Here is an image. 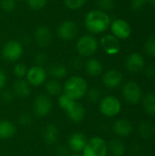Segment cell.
Returning <instances> with one entry per match:
<instances>
[{"mask_svg":"<svg viewBox=\"0 0 155 156\" xmlns=\"http://www.w3.org/2000/svg\"><path fill=\"white\" fill-rule=\"evenodd\" d=\"M0 43H1V37H0Z\"/></svg>","mask_w":155,"mask_h":156,"instance_id":"bcb514c9","label":"cell"},{"mask_svg":"<svg viewBox=\"0 0 155 156\" xmlns=\"http://www.w3.org/2000/svg\"><path fill=\"white\" fill-rule=\"evenodd\" d=\"M122 110V103L120 100L113 96L108 95L100 100V112L102 115L112 118L117 116Z\"/></svg>","mask_w":155,"mask_h":156,"instance_id":"52a82bcc","label":"cell"},{"mask_svg":"<svg viewBox=\"0 0 155 156\" xmlns=\"http://www.w3.org/2000/svg\"><path fill=\"white\" fill-rule=\"evenodd\" d=\"M122 92L124 100L132 105L139 103L143 99L142 88L136 81L133 80L125 82L122 86Z\"/></svg>","mask_w":155,"mask_h":156,"instance_id":"ba28073f","label":"cell"},{"mask_svg":"<svg viewBox=\"0 0 155 156\" xmlns=\"http://www.w3.org/2000/svg\"><path fill=\"white\" fill-rule=\"evenodd\" d=\"M52 101L47 94L37 95L33 102V112L38 117H46L52 111Z\"/></svg>","mask_w":155,"mask_h":156,"instance_id":"30bf717a","label":"cell"},{"mask_svg":"<svg viewBox=\"0 0 155 156\" xmlns=\"http://www.w3.org/2000/svg\"><path fill=\"white\" fill-rule=\"evenodd\" d=\"M123 80V75L117 69H109L102 74V84L108 89H115L119 87Z\"/></svg>","mask_w":155,"mask_h":156,"instance_id":"9a60e30c","label":"cell"},{"mask_svg":"<svg viewBox=\"0 0 155 156\" xmlns=\"http://www.w3.org/2000/svg\"><path fill=\"white\" fill-rule=\"evenodd\" d=\"M18 122L23 126H29L33 122V117L28 112H23L18 117Z\"/></svg>","mask_w":155,"mask_h":156,"instance_id":"e575fe53","label":"cell"},{"mask_svg":"<svg viewBox=\"0 0 155 156\" xmlns=\"http://www.w3.org/2000/svg\"><path fill=\"white\" fill-rule=\"evenodd\" d=\"M108 144L101 137H92L88 140L83 151L82 156H107Z\"/></svg>","mask_w":155,"mask_h":156,"instance_id":"8992f818","label":"cell"},{"mask_svg":"<svg viewBox=\"0 0 155 156\" xmlns=\"http://www.w3.org/2000/svg\"><path fill=\"white\" fill-rule=\"evenodd\" d=\"M24 54V48L20 41L11 39L5 42L2 48L1 55L4 60L7 62L17 61Z\"/></svg>","mask_w":155,"mask_h":156,"instance_id":"5b68a950","label":"cell"},{"mask_svg":"<svg viewBox=\"0 0 155 156\" xmlns=\"http://www.w3.org/2000/svg\"><path fill=\"white\" fill-rule=\"evenodd\" d=\"M27 67L23 62H17L13 68V74L17 79H24L27 72Z\"/></svg>","mask_w":155,"mask_h":156,"instance_id":"83f0119b","label":"cell"},{"mask_svg":"<svg viewBox=\"0 0 155 156\" xmlns=\"http://www.w3.org/2000/svg\"><path fill=\"white\" fill-rule=\"evenodd\" d=\"M0 156H2V155H0Z\"/></svg>","mask_w":155,"mask_h":156,"instance_id":"681fc988","label":"cell"},{"mask_svg":"<svg viewBox=\"0 0 155 156\" xmlns=\"http://www.w3.org/2000/svg\"><path fill=\"white\" fill-rule=\"evenodd\" d=\"M100 91L99 89L97 88H91V89H88L86 96L88 98V100L92 102V103H96L100 100Z\"/></svg>","mask_w":155,"mask_h":156,"instance_id":"4dcf8cb0","label":"cell"},{"mask_svg":"<svg viewBox=\"0 0 155 156\" xmlns=\"http://www.w3.org/2000/svg\"><path fill=\"white\" fill-rule=\"evenodd\" d=\"M14 93L13 91L9 90H3L1 92V100L3 101V102L5 103H10L13 100H14Z\"/></svg>","mask_w":155,"mask_h":156,"instance_id":"8d00e7d4","label":"cell"},{"mask_svg":"<svg viewBox=\"0 0 155 156\" xmlns=\"http://www.w3.org/2000/svg\"><path fill=\"white\" fill-rule=\"evenodd\" d=\"M96 5L98 6V9L104 11L106 13L113 10L115 7L114 0H97Z\"/></svg>","mask_w":155,"mask_h":156,"instance_id":"f546056e","label":"cell"},{"mask_svg":"<svg viewBox=\"0 0 155 156\" xmlns=\"http://www.w3.org/2000/svg\"><path fill=\"white\" fill-rule=\"evenodd\" d=\"M88 140L86 136L81 133H72L68 141V146L69 148L74 152V153H79L82 152Z\"/></svg>","mask_w":155,"mask_h":156,"instance_id":"ac0fdd59","label":"cell"},{"mask_svg":"<svg viewBox=\"0 0 155 156\" xmlns=\"http://www.w3.org/2000/svg\"><path fill=\"white\" fill-rule=\"evenodd\" d=\"M0 2H1V0H0Z\"/></svg>","mask_w":155,"mask_h":156,"instance_id":"c3c4849f","label":"cell"},{"mask_svg":"<svg viewBox=\"0 0 155 156\" xmlns=\"http://www.w3.org/2000/svg\"><path fill=\"white\" fill-rule=\"evenodd\" d=\"M144 67H145V59L140 53L132 52L126 58L125 68L130 73L132 74L139 73L144 69Z\"/></svg>","mask_w":155,"mask_h":156,"instance_id":"5bb4252c","label":"cell"},{"mask_svg":"<svg viewBox=\"0 0 155 156\" xmlns=\"http://www.w3.org/2000/svg\"><path fill=\"white\" fill-rule=\"evenodd\" d=\"M100 43L98 39L92 35H83L80 36L76 42V50L79 57L90 58L92 57L99 48Z\"/></svg>","mask_w":155,"mask_h":156,"instance_id":"277c9868","label":"cell"},{"mask_svg":"<svg viewBox=\"0 0 155 156\" xmlns=\"http://www.w3.org/2000/svg\"><path fill=\"white\" fill-rule=\"evenodd\" d=\"M111 22V19L109 14L100 9L90 10L84 18L86 29L93 35L102 34L107 31V29L110 28Z\"/></svg>","mask_w":155,"mask_h":156,"instance_id":"6da1fadb","label":"cell"},{"mask_svg":"<svg viewBox=\"0 0 155 156\" xmlns=\"http://www.w3.org/2000/svg\"><path fill=\"white\" fill-rule=\"evenodd\" d=\"M149 3H151L153 5H154L155 6V0H149Z\"/></svg>","mask_w":155,"mask_h":156,"instance_id":"ee69618b","label":"cell"},{"mask_svg":"<svg viewBox=\"0 0 155 156\" xmlns=\"http://www.w3.org/2000/svg\"><path fill=\"white\" fill-rule=\"evenodd\" d=\"M16 2H22V1H26V0H15Z\"/></svg>","mask_w":155,"mask_h":156,"instance_id":"f6af8a7d","label":"cell"},{"mask_svg":"<svg viewBox=\"0 0 155 156\" xmlns=\"http://www.w3.org/2000/svg\"><path fill=\"white\" fill-rule=\"evenodd\" d=\"M100 46L103 49V51L110 56L117 55L122 48V45L120 40L115 37L111 34H108L103 36L100 40Z\"/></svg>","mask_w":155,"mask_h":156,"instance_id":"4fadbf2b","label":"cell"},{"mask_svg":"<svg viewBox=\"0 0 155 156\" xmlns=\"http://www.w3.org/2000/svg\"><path fill=\"white\" fill-rule=\"evenodd\" d=\"M13 93L18 98L26 99L31 94L30 85L26 80L17 79L13 84Z\"/></svg>","mask_w":155,"mask_h":156,"instance_id":"ffe728a7","label":"cell"},{"mask_svg":"<svg viewBox=\"0 0 155 156\" xmlns=\"http://www.w3.org/2000/svg\"><path fill=\"white\" fill-rule=\"evenodd\" d=\"M45 90L50 96H58L62 91V86L58 80L51 79L45 82Z\"/></svg>","mask_w":155,"mask_h":156,"instance_id":"4316f807","label":"cell"},{"mask_svg":"<svg viewBox=\"0 0 155 156\" xmlns=\"http://www.w3.org/2000/svg\"><path fill=\"white\" fill-rule=\"evenodd\" d=\"M6 80H7V77H6L5 72L2 69H0V90H4L6 84Z\"/></svg>","mask_w":155,"mask_h":156,"instance_id":"60d3db41","label":"cell"},{"mask_svg":"<svg viewBox=\"0 0 155 156\" xmlns=\"http://www.w3.org/2000/svg\"><path fill=\"white\" fill-rule=\"evenodd\" d=\"M57 154L59 156H67L68 148L65 145H60L57 148Z\"/></svg>","mask_w":155,"mask_h":156,"instance_id":"b9f144b4","label":"cell"},{"mask_svg":"<svg viewBox=\"0 0 155 156\" xmlns=\"http://www.w3.org/2000/svg\"><path fill=\"white\" fill-rule=\"evenodd\" d=\"M67 8L70 10H78L81 8L87 2V0H63Z\"/></svg>","mask_w":155,"mask_h":156,"instance_id":"1f68e13d","label":"cell"},{"mask_svg":"<svg viewBox=\"0 0 155 156\" xmlns=\"http://www.w3.org/2000/svg\"><path fill=\"white\" fill-rule=\"evenodd\" d=\"M144 73H145L146 77L149 78V79H153V78H155V66H153V65L148 66L145 69Z\"/></svg>","mask_w":155,"mask_h":156,"instance_id":"ab89813d","label":"cell"},{"mask_svg":"<svg viewBox=\"0 0 155 156\" xmlns=\"http://www.w3.org/2000/svg\"><path fill=\"white\" fill-rule=\"evenodd\" d=\"M16 133L15 124L7 120L0 119V139L5 140L12 138Z\"/></svg>","mask_w":155,"mask_h":156,"instance_id":"7402d4cb","label":"cell"},{"mask_svg":"<svg viewBox=\"0 0 155 156\" xmlns=\"http://www.w3.org/2000/svg\"><path fill=\"white\" fill-rule=\"evenodd\" d=\"M58 102L71 122H79L84 119L86 113L85 108L78 101H74L63 93L59 96Z\"/></svg>","mask_w":155,"mask_h":156,"instance_id":"7a4b0ae2","label":"cell"},{"mask_svg":"<svg viewBox=\"0 0 155 156\" xmlns=\"http://www.w3.org/2000/svg\"><path fill=\"white\" fill-rule=\"evenodd\" d=\"M58 129L55 124L48 123L47 124L42 131V138L45 144L48 145H53L55 144L58 140Z\"/></svg>","mask_w":155,"mask_h":156,"instance_id":"d6986e66","label":"cell"},{"mask_svg":"<svg viewBox=\"0 0 155 156\" xmlns=\"http://www.w3.org/2000/svg\"><path fill=\"white\" fill-rule=\"evenodd\" d=\"M108 152L111 156H123L126 152L124 144L119 139H112L108 144Z\"/></svg>","mask_w":155,"mask_h":156,"instance_id":"d4e9b609","label":"cell"},{"mask_svg":"<svg viewBox=\"0 0 155 156\" xmlns=\"http://www.w3.org/2000/svg\"><path fill=\"white\" fill-rule=\"evenodd\" d=\"M83 61L81 59V57H75L71 59L70 61V66L74 69H79L82 68L83 66Z\"/></svg>","mask_w":155,"mask_h":156,"instance_id":"f35d334b","label":"cell"},{"mask_svg":"<svg viewBox=\"0 0 155 156\" xmlns=\"http://www.w3.org/2000/svg\"><path fill=\"white\" fill-rule=\"evenodd\" d=\"M86 73L90 77H98L102 74L103 66L96 58H90L84 64Z\"/></svg>","mask_w":155,"mask_h":156,"instance_id":"44dd1931","label":"cell"},{"mask_svg":"<svg viewBox=\"0 0 155 156\" xmlns=\"http://www.w3.org/2000/svg\"><path fill=\"white\" fill-rule=\"evenodd\" d=\"M146 2L144 0H132L131 2V8L134 12H139L143 9Z\"/></svg>","mask_w":155,"mask_h":156,"instance_id":"74e56055","label":"cell"},{"mask_svg":"<svg viewBox=\"0 0 155 156\" xmlns=\"http://www.w3.org/2000/svg\"><path fill=\"white\" fill-rule=\"evenodd\" d=\"M0 17H1V14H0Z\"/></svg>","mask_w":155,"mask_h":156,"instance_id":"7dc6e473","label":"cell"},{"mask_svg":"<svg viewBox=\"0 0 155 156\" xmlns=\"http://www.w3.org/2000/svg\"><path fill=\"white\" fill-rule=\"evenodd\" d=\"M111 35L119 40H124L130 37L132 34V27L128 21L122 18H116L111 22L110 26Z\"/></svg>","mask_w":155,"mask_h":156,"instance_id":"7c38bea8","label":"cell"},{"mask_svg":"<svg viewBox=\"0 0 155 156\" xmlns=\"http://www.w3.org/2000/svg\"><path fill=\"white\" fill-rule=\"evenodd\" d=\"M138 134L143 139H149L154 134V125L148 121H143L138 125Z\"/></svg>","mask_w":155,"mask_h":156,"instance_id":"cb8c5ba5","label":"cell"},{"mask_svg":"<svg viewBox=\"0 0 155 156\" xmlns=\"http://www.w3.org/2000/svg\"><path fill=\"white\" fill-rule=\"evenodd\" d=\"M53 39L52 33L48 27L47 26H39L35 29L34 32V40L36 41L37 45L40 48H47L50 45Z\"/></svg>","mask_w":155,"mask_h":156,"instance_id":"2e32d148","label":"cell"},{"mask_svg":"<svg viewBox=\"0 0 155 156\" xmlns=\"http://www.w3.org/2000/svg\"><path fill=\"white\" fill-rule=\"evenodd\" d=\"M16 2L15 0H1L0 7L5 12H12L16 9Z\"/></svg>","mask_w":155,"mask_h":156,"instance_id":"836d02e7","label":"cell"},{"mask_svg":"<svg viewBox=\"0 0 155 156\" xmlns=\"http://www.w3.org/2000/svg\"><path fill=\"white\" fill-rule=\"evenodd\" d=\"M48 72L42 66L34 65L27 69L26 75V80L30 86L38 87L43 85L47 81Z\"/></svg>","mask_w":155,"mask_h":156,"instance_id":"9c48e42d","label":"cell"},{"mask_svg":"<svg viewBox=\"0 0 155 156\" xmlns=\"http://www.w3.org/2000/svg\"><path fill=\"white\" fill-rule=\"evenodd\" d=\"M26 1L29 8H31L32 10H41L48 4V0H26Z\"/></svg>","mask_w":155,"mask_h":156,"instance_id":"d6a6232c","label":"cell"},{"mask_svg":"<svg viewBox=\"0 0 155 156\" xmlns=\"http://www.w3.org/2000/svg\"><path fill=\"white\" fill-rule=\"evenodd\" d=\"M68 156H82L81 154H78V153H74V154H69V155Z\"/></svg>","mask_w":155,"mask_h":156,"instance_id":"7bdbcfd3","label":"cell"},{"mask_svg":"<svg viewBox=\"0 0 155 156\" xmlns=\"http://www.w3.org/2000/svg\"><path fill=\"white\" fill-rule=\"evenodd\" d=\"M144 50L150 57H155V34L151 35L144 43Z\"/></svg>","mask_w":155,"mask_h":156,"instance_id":"f1b7e54d","label":"cell"},{"mask_svg":"<svg viewBox=\"0 0 155 156\" xmlns=\"http://www.w3.org/2000/svg\"><path fill=\"white\" fill-rule=\"evenodd\" d=\"M58 37L64 41H70L79 35V26L72 20H65L57 28Z\"/></svg>","mask_w":155,"mask_h":156,"instance_id":"8fae6325","label":"cell"},{"mask_svg":"<svg viewBox=\"0 0 155 156\" xmlns=\"http://www.w3.org/2000/svg\"><path fill=\"white\" fill-rule=\"evenodd\" d=\"M48 60V55L45 53V52H37L35 56V62H36V65H38V66H42L44 64H46Z\"/></svg>","mask_w":155,"mask_h":156,"instance_id":"d590c367","label":"cell"},{"mask_svg":"<svg viewBox=\"0 0 155 156\" xmlns=\"http://www.w3.org/2000/svg\"><path fill=\"white\" fill-rule=\"evenodd\" d=\"M133 127L132 122L127 119H119L112 124L113 133L119 137H128L132 133Z\"/></svg>","mask_w":155,"mask_h":156,"instance_id":"e0dca14e","label":"cell"},{"mask_svg":"<svg viewBox=\"0 0 155 156\" xmlns=\"http://www.w3.org/2000/svg\"><path fill=\"white\" fill-rule=\"evenodd\" d=\"M47 72L49 76L52 77V79L60 80V79H63L67 76L68 69H67L66 66H64L63 64L54 63L48 67V69Z\"/></svg>","mask_w":155,"mask_h":156,"instance_id":"603a6c76","label":"cell"},{"mask_svg":"<svg viewBox=\"0 0 155 156\" xmlns=\"http://www.w3.org/2000/svg\"><path fill=\"white\" fill-rule=\"evenodd\" d=\"M88 89L89 88L86 80L78 75L69 77L63 85L64 94L74 101H79L85 97Z\"/></svg>","mask_w":155,"mask_h":156,"instance_id":"3957f363","label":"cell"},{"mask_svg":"<svg viewBox=\"0 0 155 156\" xmlns=\"http://www.w3.org/2000/svg\"><path fill=\"white\" fill-rule=\"evenodd\" d=\"M143 100V107L147 115L154 117L155 116V94L147 93L144 95Z\"/></svg>","mask_w":155,"mask_h":156,"instance_id":"484cf974","label":"cell"}]
</instances>
